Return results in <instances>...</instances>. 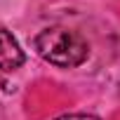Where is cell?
<instances>
[{
    "label": "cell",
    "mask_w": 120,
    "mask_h": 120,
    "mask_svg": "<svg viewBox=\"0 0 120 120\" xmlns=\"http://www.w3.org/2000/svg\"><path fill=\"white\" fill-rule=\"evenodd\" d=\"M33 47L47 64H54L59 68H75V66L85 64L90 56L87 40L78 31H71L64 26L42 28L35 35Z\"/></svg>",
    "instance_id": "1"
},
{
    "label": "cell",
    "mask_w": 120,
    "mask_h": 120,
    "mask_svg": "<svg viewBox=\"0 0 120 120\" xmlns=\"http://www.w3.org/2000/svg\"><path fill=\"white\" fill-rule=\"evenodd\" d=\"M24 49L21 45L17 42V38L5 31V28H0V73H7V71H14L24 64Z\"/></svg>",
    "instance_id": "2"
},
{
    "label": "cell",
    "mask_w": 120,
    "mask_h": 120,
    "mask_svg": "<svg viewBox=\"0 0 120 120\" xmlns=\"http://www.w3.org/2000/svg\"><path fill=\"white\" fill-rule=\"evenodd\" d=\"M54 120H101V118H97L92 113H66V115L54 118Z\"/></svg>",
    "instance_id": "3"
}]
</instances>
